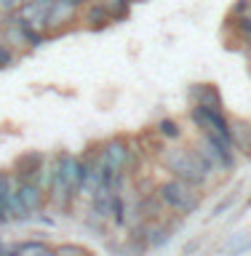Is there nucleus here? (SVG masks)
<instances>
[{"instance_id": "obj_1", "label": "nucleus", "mask_w": 251, "mask_h": 256, "mask_svg": "<svg viewBox=\"0 0 251 256\" xmlns=\"http://www.w3.org/2000/svg\"><path fill=\"white\" fill-rule=\"evenodd\" d=\"M158 163L168 171V176L187 182L198 190H203L214 179V174L208 171V166L192 150V144H187V147L184 144H166V150L158 155Z\"/></svg>"}, {"instance_id": "obj_2", "label": "nucleus", "mask_w": 251, "mask_h": 256, "mask_svg": "<svg viewBox=\"0 0 251 256\" xmlns=\"http://www.w3.org/2000/svg\"><path fill=\"white\" fill-rule=\"evenodd\" d=\"M155 195L166 206V211L171 216H179V219H187V216L198 214L200 206H203V190L192 187V184L182 182V179H174V176L155 184Z\"/></svg>"}, {"instance_id": "obj_3", "label": "nucleus", "mask_w": 251, "mask_h": 256, "mask_svg": "<svg viewBox=\"0 0 251 256\" xmlns=\"http://www.w3.org/2000/svg\"><path fill=\"white\" fill-rule=\"evenodd\" d=\"M56 174L80 198V190H83V182H86V166L80 160V155H75V152H56Z\"/></svg>"}, {"instance_id": "obj_4", "label": "nucleus", "mask_w": 251, "mask_h": 256, "mask_svg": "<svg viewBox=\"0 0 251 256\" xmlns=\"http://www.w3.org/2000/svg\"><path fill=\"white\" fill-rule=\"evenodd\" d=\"M102 158L112 171L126 174L128 163H131V144H128V136H110V139L102 142Z\"/></svg>"}, {"instance_id": "obj_5", "label": "nucleus", "mask_w": 251, "mask_h": 256, "mask_svg": "<svg viewBox=\"0 0 251 256\" xmlns=\"http://www.w3.org/2000/svg\"><path fill=\"white\" fill-rule=\"evenodd\" d=\"M72 30H78V8L56 0L51 14H48V22H46V35L59 38V35H67Z\"/></svg>"}, {"instance_id": "obj_6", "label": "nucleus", "mask_w": 251, "mask_h": 256, "mask_svg": "<svg viewBox=\"0 0 251 256\" xmlns=\"http://www.w3.org/2000/svg\"><path fill=\"white\" fill-rule=\"evenodd\" d=\"M46 152H40V150H24L16 155L14 160V166H11V171L16 174V179L19 182H38L40 179V171H43V166H46Z\"/></svg>"}, {"instance_id": "obj_7", "label": "nucleus", "mask_w": 251, "mask_h": 256, "mask_svg": "<svg viewBox=\"0 0 251 256\" xmlns=\"http://www.w3.org/2000/svg\"><path fill=\"white\" fill-rule=\"evenodd\" d=\"M187 102H190V107L222 110L224 112L222 91H219V86H214V83H190L187 86Z\"/></svg>"}, {"instance_id": "obj_8", "label": "nucleus", "mask_w": 251, "mask_h": 256, "mask_svg": "<svg viewBox=\"0 0 251 256\" xmlns=\"http://www.w3.org/2000/svg\"><path fill=\"white\" fill-rule=\"evenodd\" d=\"M110 16L107 11L96 3V0H88V3L78 11V27L80 30H88V32H102V30H107L110 27Z\"/></svg>"}, {"instance_id": "obj_9", "label": "nucleus", "mask_w": 251, "mask_h": 256, "mask_svg": "<svg viewBox=\"0 0 251 256\" xmlns=\"http://www.w3.org/2000/svg\"><path fill=\"white\" fill-rule=\"evenodd\" d=\"M54 3H56V0H27V3L19 6V11H16V14H19L30 27L46 32V22H48V14H51Z\"/></svg>"}, {"instance_id": "obj_10", "label": "nucleus", "mask_w": 251, "mask_h": 256, "mask_svg": "<svg viewBox=\"0 0 251 256\" xmlns=\"http://www.w3.org/2000/svg\"><path fill=\"white\" fill-rule=\"evenodd\" d=\"M19 198H22L24 208L32 214V219L43 214V208L48 206V195L38 182H19Z\"/></svg>"}, {"instance_id": "obj_11", "label": "nucleus", "mask_w": 251, "mask_h": 256, "mask_svg": "<svg viewBox=\"0 0 251 256\" xmlns=\"http://www.w3.org/2000/svg\"><path fill=\"white\" fill-rule=\"evenodd\" d=\"M230 139L235 155L240 152L251 160V120L248 118H230Z\"/></svg>"}, {"instance_id": "obj_12", "label": "nucleus", "mask_w": 251, "mask_h": 256, "mask_svg": "<svg viewBox=\"0 0 251 256\" xmlns=\"http://www.w3.org/2000/svg\"><path fill=\"white\" fill-rule=\"evenodd\" d=\"M144 243H147V251H155V248H163L168 240H171L174 235V227H171V222H150V224H144Z\"/></svg>"}, {"instance_id": "obj_13", "label": "nucleus", "mask_w": 251, "mask_h": 256, "mask_svg": "<svg viewBox=\"0 0 251 256\" xmlns=\"http://www.w3.org/2000/svg\"><path fill=\"white\" fill-rule=\"evenodd\" d=\"M251 251V232H232L219 246V256H246Z\"/></svg>"}, {"instance_id": "obj_14", "label": "nucleus", "mask_w": 251, "mask_h": 256, "mask_svg": "<svg viewBox=\"0 0 251 256\" xmlns=\"http://www.w3.org/2000/svg\"><path fill=\"white\" fill-rule=\"evenodd\" d=\"M19 256H56L54 246H48L46 240H19V243L11 246Z\"/></svg>"}, {"instance_id": "obj_15", "label": "nucleus", "mask_w": 251, "mask_h": 256, "mask_svg": "<svg viewBox=\"0 0 251 256\" xmlns=\"http://www.w3.org/2000/svg\"><path fill=\"white\" fill-rule=\"evenodd\" d=\"M155 134H158L166 144H174V142L182 139L184 131H182L179 120H174V118H160L158 123H155Z\"/></svg>"}, {"instance_id": "obj_16", "label": "nucleus", "mask_w": 251, "mask_h": 256, "mask_svg": "<svg viewBox=\"0 0 251 256\" xmlns=\"http://www.w3.org/2000/svg\"><path fill=\"white\" fill-rule=\"evenodd\" d=\"M104 11H107L110 22H126L128 14H131V3L128 0H96Z\"/></svg>"}, {"instance_id": "obj_17", "label": "nucleus", "mask_w": 251, "mask_h": 256, "mask_svg": "<svg viewBox=\"0 0 251 256\" xmlns=\"http://www.w3.org/2000/svg\"><path fill=\"white\" fill-rule=\"evenodd\" d=\"M14 192H19V179H16V174L11 168H0V203L6 206Z\"/></svg>"}, {"instance_id": "obj_18", "label": "nucleus", "mask_w": 251, "mask_h": 256, "mask_svg": "<svg viewBox=\"0 0 251 256\" xmlns=\"http://www.w3.org/2000/svg\"><path fill=\"white\" fill-rule=\"evenodd\" d=\"M54 251H56V256H94L80 243H59V246H54Z\"/></svg>"}, {"instance_id": "obj_19", "label": "nucleus", "mask_w": 251, "mask_h": 256, "mask_svg": "<svg viewBox=\"0 0 251 256\" xmlns=\"http://www.w3.org/2000/svg\"><path fill=\"white\" fill-rule=\"evenodd\" d=\"M235 198H238V192H227V195H224L219 203H216L214 208H211V219H219L222 214H227L232 206H235Z\"/></svg>"}, {"instance_id": "obj_20", "label": "nucleus", "mask_w": 251, "mask_h": 256, "mask_svg": "<svg viewBox=\"0 0 251 256\" xmlns=\"http://www.w3.org/2000/svg\"><path fill=\"white\" fill-rule=\"evenodd\" d=\"M251 14V0H235L227 14V19H243V16Z\"/></svg>"}, {"instance_id": "obj_21", "label": "nucleus", "mask_w": 251, "mask_h": 256, "mask_svg": "<svg viewBox=\"0 0 251 256\" xmlns=\"http://www.w3.org/2000/svg\"><path fill=\"white\" fill-rule=\"evenodd\" d=\"M16 54L14 48H8L6 43H0V70H8V67H14L16 64Z\"/></svg>"}, {"instance_id": "obj_22", "label": "nucleus", "mask_w": 251, "mask_h": 256, "mask_svg": "<svg viewBox=\"0 0 251 256\" xmlns=\"http://www.w3.org/2000/svg\"><path fill=\"white\" fill-rule=\"evenodd\" d=\"M19 6H22V0H0V19L16 14V11H19Z\"/></svg>"}, {"instance_id": "obj_23", "label": "nucleus", "mask_w": 251, "mask_h": 256, "mask_svg": "<svg viewBox=\"0 0 251 256\" xmlns=\"http://www.w3.org/2000/svg\"><path fill=\"white\" fill-rule=\"evenodd\" d=\"M198 248H200V238H195L192 243H187V246H184V248H182V254H184V256H192V254L198 251Z\"/></svg>"}, {"instance_id": "obj_24", "label": "nucleus", "mask_w": 251, "mask_h": 256, "mask_svg": "<svg viewBox=\"0 0 251 256\" xmlns=\"http://www.w3.org/2000/svg\"><path fill=\"white\" fill-rule=\"evenodd\" d=\"M59 3H67V6H72V8H78V11H80V8H83L88 0H59Z\"/></svg>"}, {"instance_id": "obj_25", "label": "nucleus", "mask_w": 251, "mask_h": 256, "mask_svg": "<svg viewBox=\"0 0 251 256\" xmlns=\"http://www.w3.org/2000/svg\"><path fill=\"white\" fill-rule=\"evenodd\" d=\"M11 222V216H8V211H6V206L0 203V227H3V224H8Z\"/></svg>"}, {"instance_id": "obj_26", "label": "nucleus", "mask_w": 251, "mask_h": 256, "mask_svg": "<svg viewBox=\"0 0 251 256\" xmlns=\"http://www.w3.org/2000/svg\"><path fill=\"white\" fill-rule=\"evenodd\" d=\"M128 3H131V6H134V3H147V0H128Z\"/></svg>"}, {"instance_id": "obj_27", "label": "nucleus", "mask_w": 251, "mask_h": 256, "mask_svg": "<svg viewBox=\"0 0 251 256\" xmlns=\"http://www.w3.org/2000/svg\"><path fill=\"white\" fill-rule=\"evenodd\" d=\"M6 251H8V246H6V248H3V251H0V256H6Z\"/></svg>"}, {"instance_id": "obj_28", "label": "nucleus", "mask_w": 251, "mask_h": 256, "mask_svg": "<svg viewBox=\"0 0 251 256\" xmlns=\"http://www.w3.org/2000/svg\"><path fill=\"white\" fill-rule=\"evenodd\" d=\"M3 248H6V243H3V240H0V251H3Z\"/></svg>"}, {"instance_id": "obj_29", "label": "nucleus", "mask_w": 251, "mask_h": 256, "mask_svg": "<svg viewBox=\"0 0 251 256\" xmlns=\"http://www.w3.org/2000/svg\"><path fill=\"white\" fill-rule=\"evenodd\" d=\"M248 16H251V14H248Z\"/></svg>"}]
</instances>
